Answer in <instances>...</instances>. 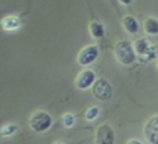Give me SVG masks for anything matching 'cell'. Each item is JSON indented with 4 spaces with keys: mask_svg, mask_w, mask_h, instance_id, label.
<instances>
[{
    "mask_svg": "<svg viewBox=\"0 0 158 144\" xmlns=\"http://www.w3.org/2000/svg\"><path fill=\"white\" fill-rule=\"evenodd\" d=\"M114 54L115 58L119 64L122 65H131L136 60V53L132 46L131 42L128 40H119L114 47Z\"/></svg>",
    "mask_w": 158,
    "mask_h": 144,
    "instance_id": "1",
    "label": "cell"
},
{
    "mask_svg": "<svg viewBox=\"0 0 158 144\" xmlns=\"http://www.w3.org/2000/svg\"><path fill=\"white\" fill-rule=\"evenodd\" d=\"M28 123H29V128L32 129V130L40 133V132H46L47 129L52 126L53 118H52V115H50L49 112L42 111V109H38V111H35L29 117Z\"/></svg>",
    "mask_w": 158,
    "mask_h": 144,
    "instance_id": "2",
    "label": "cell"
},
{
    "mask_svg": "<svg viewBox=\"0 0 158 144\" xmlns=\"http://www.w3.org/2000/svg\"><path fill=\"white\" fill-rule=\"evenodd\" d=\"M92 93H93V96L100 101L110 100L112 96L111 83H110L108 80H106V79H97V80H94L92 84Z\"/></svg>",
    "mask_w": 158,
    "mask_h": 144,
    "instance_id": "3",
    "label": "cell"
},
{
    "mask_svg": "<svg viewBox=\"0 0 158 144\" xmlns=\"http://www.w3.org/2000/svg\"><path fill=\"white\" fill-rule=\"evenodd\" d=\"M96 144H114L115 143V133L110 125H100L96 129L94 133Z\"/></svg>",
    "mask_w": 158,
    "mask_h": 144,
    "instance_id": "4",
    "label": "cell"
},
{
    "mask_svg": "<svg viewBox=\"0 0 158 144\" xmlns=\"http://www.w3.org/2000/svg\"><path fill=\"white\" fill-rule=\"evenodd\" d=\"M97 57H98V49L94 44H89V46H85L78 53L77 61L79 65L85 67V65H90L92 63H94Z\"/></svg>",
    "mask_w": 158,
    "mask_h": 144,
    "instance_id": "5",
    "label": "cell"
},
{
    "mask_svg": "<svg viewBox=\"0 0 158 144\" xmlns=\"http://www.w3.org/2000/svg\"><path fill=\"white\" fill-rule=\"evenodd\" d=\"M144 137L150 144H158V115H154L146 122L143 129Z\"/></svg>",
    "mask_w": 158,
    "mask_h": 144,
    "instance_id": "6",
    "label": "cell"
},
{
    "mask_svg": "<svg viewBox=\"0 0 158 144\" xmlns=\"http://www.w3.org/2000/svg\"><path fill=\"white\" fill-rule=\"evenodd\" d=\"M94 80H96V73L92 69H83L75 78V86L79 90H86L92 86Z\"/></svg>",
    "mask_w": 158,
    "mask_h": 144,
    "instance_id": "7",
    "label": "cell"
},
{
    "mask_svg": "<svg viewBox=\"0 0 158 144\" xmlns=\"http://www.w3.org/2000/svg\"><path fill=\"white\" fill-rule=\"evenodd\" d=\"M122 27L128 33L135 35V33L139 31V22H137V19L135 18V17L126 15V17L122 18Z\"/></svg>",
    "mask_w": 158,
    "mask_h": 144,
    "instance_id": "8",
    "label": "cell"
},
{
    "mask_svg": "<svg viewBox=\"0 0 158 144\" xmlns=\"http://www.w3.org/2000/svg\"><path fill=\"white\" fill-rule=\"evenodd\" d=\"M150 42L147 40V39H139V40L135 42L133 44V49H135V53H137V54H150Z\"/></svg>",
    "mask_w": 158,
    "mask_h": 144,
    "instance_id": "9",
    "label": "cell"
},
{
    "mask_svg": "<svg viewBox=\"0 0 158 144\" xmlns=\"http://www.w3.org/2000/svg\"><path fill=\"white\" fill-rule=\"evenodd\" d=\"M89 32H90V35H92V38L101 39L104 36V33H106V29H104L103 24H100V22H97V21H92L89 24Z\"/></svg>",
    "mask_w": 158,
    "mask_h": 144,
    "instance_id": "10",
    "label": "cell"
},
{
    "mask_svg": "<svg viewBox=\"0 0 158 144\" xmlns=\"http://www.w3.org/2000/svg\"><path fill=\"white\" fill-rule=\"evenodd\" d=\"M144 31H146V33H148V35H151V36L158 35V19L153 18V17H150V18L146 19Z\"/></svg>",
    "mask_w": 158,
    "mask_h": 144,
    "instance_id": "11",
    "label": "cell"
},
{
    "mask_svg": "<svg viewBox=\"0 0 158 144\" xmlns=\"http://www.w3.org/2000/svg\"><path fill=\"white\" fill-rule=\"evenodd\" d=\"M19 27V19L17 17H7L3 19V28L7 31H13Z\"/></svg>",
    "mask_w": 158,
    "mask_h": 144,
    "instance_id": "12",
    "label": "cell"
},
{
    "mask_svg": "<svg viewBox=\"0 0 158 144\" xmlns=\"http://www.w3.org/2000/svg\"><path fill=\"white\" fill-rule=\"evenodd\" d=\"M97 115H98V108L94 105V107L87 108L86 114H85V118H86L87 121H93V119H96V118H97Z\"/></svg>",
    "mask_w": 158,
    "mask_h": 144,
    "instance_id": "13",
    "label": "cell"
},
{
    "mask_svg": "<svg viewBox=\"0 0 158 144\" xmlns=\"http://www.w3.org/2000/svg\"><path fill=\"white\" fill-rule=\"evenodd\" d=\"M74 123H75V118L72 114H64L63 115V125L65 126V128H71Z\"/></svg>",
    "mask_w": 158,
    "mask_h": 144,
    "instance_id": "14",
    "label": "cell"
},
{
    "mask_svg": "<svg viewBox=\"0 0 158 144\" xmlns=\"http://www.w3.org/2000/svg\"><path fill=\"white\" fill-rule=\"evenodd\" d=\"M17 130H18V126H15V125H8V126H4V128L2 129V134H3V136H10V134L15 133Z\"/></svg>",
    "mask_w": 158,
    "mask_h": 144,
    "instance_id": "15",
    "label": "cell"
},
{
    "mask_svg": "<svg viewBox=\"0 0 158 144\" xmlns=\"http://www.w3.org/2000/svg\"><path fill=\"white\" fill-rule=\"evenodd\" d=\"M126 144H143V143L139 142V140H136V139H132V140H129Z\"/></svg>",
    "mask_w": 158,
    "mask_h": 144,
    "instance_id": "16",
    "label": "cell"
},
{
    "mask_svg": "<svg viewBox=\"0 0 158 144\" xmlns=\"http://www.w3.org/2000/svg\"><path fill=\"white\" fill-rule=\"evenodd\" d=\"M119 3L121 4H123V6H129L132 3V0H119Z\"/></svg>",
    "mask_w": 158,
    "mask_h": 144,
    "instance_id": "17",
    "label": "cell"
},
{
    "mask_svg": "<svg viewBox=\"0 0 158 144\" xmlns=\"http://www.w3.org/2000/svg\"><path fill=\"white\" fill-rule=\"evenodd\" d=\"M157 68H158V58H157Z\"/></svg>",
    "mask_w": 158,
    "mask_h": 144,
    "instance_id": "18",
    "label": "cell"
},
{
    "mask_svg": "<svg viewBox=\"0 0 158 144\" xmlns=\"http://www.w3.org/2000/svg\"><path fill=\"white\" fill-rule=\"evenodd\" d=\"M56 144H64V143H56Z\"/></svg>",
    "mask_w": 158,
    "mask_h": 144,
    "instance_id": "19",
    "label": "cell"
}]
</instances>
